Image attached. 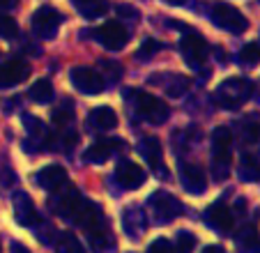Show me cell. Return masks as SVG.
<instances>
[{
	"mask_svg": "<svg viewBox=\"0 0 260 253\" xmlns=\"http://www.w3.org/2000/svg\"><path fill=\"white\" fill-rule=\"evenodd\" d=\"M251 94H253V83L249 78L231 76L223 83H219V88L214 90V104L226 111H235L242 104L249 102Z\"/></svg>",
	"mask_w": 260,
	"mask_h": 253,
	"instance_id": "cell-1",
	"label": "cell"
},
{
	"mask_svg": "<svg viewBox=\"0 0 260 253\" xmlns=\"http://www.w3.org/2000/svg\"><path fill=\"white\" fill-rule=\"evenodd\" d=\"M233 134L228 126H216L212 134V175L214 180H226L231 173Z\"/></svg>",
	"mask_w": 260,
	"mask_h": 253,
	"instance_id": "cell-2",
	"label": "cell"
},
{
	"mask_svg": "<svg viewBox=\"0 0 260 253\" xmlns=\"http://www.w3.org/2000/svg\"><path fill=\"white\" fill-rule=\"evenodd\" d=\"M124 99H132V106L136 111V115H141L145 122L161 124V122L168 120V106L159 97L145 92V90L132 88V92H124Z\"/></svg>",
	"mask_w": 260,
	"mask_h": 253,
	"instance_id": "cell-3",
	"label": "cell"
},
{
	"mask_svg": "<svg viewBox=\"0 0 260 253\" xmlns=\"http://www.w3.org/2000/svg\"><path fill=\"white\" fill-rule=\"evenodd\" d=\"M210 19L216 28L228 30V33H235V35L244 33V30L249 28L246 16L242 14L237 7L228 5V3H214V5H212V12H210Z\"/></svg>",
	"mask_w": 260,
	"mask_h": 253,
	"instance_id": "cell-4",
	"label": "cell"
},
{
	"mask_svg": "<svg viewBox=\"0 0 260 253\" xmlns=\"http://www.w3.org/2000/svg\"><path fill=\"white\" fill-rule=\"evenodd\" d=\"M83 230L88 233L90 246L94 248V253H111L115 248V239L111 235V228H108V221L104 216V212H97L88 224L83 226Z\"/></svg>",
	"mask_w": 260,
	"mask_h": 253,
	"instance_id": "cell-5",
	"label": "cell"
},
{
	"mask_svg": "<svg viewBox=\"0 0 260 253\" xmlns=\"http://www.w3.org/2000/svg\"><path fill=\"white\" fill-rule=\"evenodd\" d=\"M180 51H182V58L187 60V65H191V67H196V69L203 67L207 55H210L207 53V51H210L207 42L191 28H184V35H182V39H180Z\"/></svg>",
	"mask_w": 260,
	"mask_h": 253,
	"instance_id": "cell-6",
	"label": "cell"
},
{
	"mask_svg": "<svg viewBox=\"0 0 260 253\" xmlns=\"http://www.w3.org/2000/svg\"><path fill=\"white\" fill-rule=\"evenodd\" d=\"M150 207H152V214L159 224H168V221H173L175 216H180L184 212L180 200L175 196L166 194V191H154L150 196Z\"/></svg>",
	"mask_w": 260,
	"mask_h": 253,
	"instance_id": "cell-7",
	"label": "cell"
},
{
	"mask_svg": "<svg viewBox=\"0 0 260 253\" xmlns=\"http://www.w3.org/2000/svg\"><path fill=\"white\" fill-rule=\"evenodd\" d=\"M60 25H62V14L53 7H42L32 14V33L42 39L55 37Z\"/></svg>",
	"mask_w": 260,
	"mask_h": 253,
	"instance_id": "cell-8",
	"label": "cell"
},
{
	"mask_svg": "<svg viewBox=\"0 0 260 253\" xmlns=\"http://www.w3.org/2000/svg\"><path fill=\"white\" fill-rule=\"evenodd\" d=\"M69 81L79 92L83 94H99L104 90V76L97 69L90 67H74L69 72Z\"/></svg>",
	"mask_w": 260,
	"mask_h": 253,
	"instance_id": "cell-9",
	"label": "cell"
},
{
	"mask_svg": "<svg viewBox=\"0 0 260 253\" xmlns=\"http://www.w3.org/2000/svg\"><path fill=\"white\" fill-rule=\"evenodd\" d=\"M177 173H180V182L184 186L187 194H193V196H201L205 194L207 189V175L198 164H189V161H182L177 166Z\"/></svg>",
	"mask_w": 260,
	"mask_h": 253,
	"instance_id": "cell-10",
	"label": "cell"
},
{
	"mask_svg": "<svg viewBox=\"0 0 260 253\" xmlns=\"http://www.w3.org/2000/svg\"><path fill=\"white\" fill-rule=\"evenodd\" d=\"M97 39L108 51H120V49H124L129 42V30L124 28L120 21H106V23L97 30Z\"/></svg>",
	"mask_w": 260,
	"mask_h": 253,
	"instance_id": "cell-11",
	"label": "cell"
},
{
	"mask_svg": "<svg viewBox=\"0 0 260 253\" xmlns=\"http://www.w3.org/2000/svg\"><path fill=\"white\" fill-rule=\"evenodd\" d=\"M122 147H124V143L120 141V138H99V141H94L92 145L83 152V161L85 164L99 166V164H104V161H108L118 150H122Z\"/></svg>",
	"mask_w": 260,
	"mask_h": 253,
	"instance_id": "cell-12",
	"label": "cell"
},
{
	"mask_svg": "<svg viewBox=\"0 0 260 253\" xmlns=\"http://www.w3.org/2000/svg\"><path fill=\"white\" fill-rule=\"evenodd\" d=\"M138 152H141L143 159L150 164V168H152L157 175L166 177V171H164V147H161V143H159V138L143 136L141 141H138Z\"/></svg>",
	"mask_w": 260,
	"mask_h": 253,
	"instance_id": "cell-13",
	"label": "cell"
},
{
	"mask_svg": "<svg viewBox=\"0 0 260 253\" xmlns=\"http://www.w3.org/2000/svg\"><path fill=\"white\" fill-rule=\"evenodd\" d=\"M233 212L223 200H216L205 209V224L216 233H228L233 228Z\"/></svg>",
	"mask_w": 260,
	"mask_h": 253,
	"instance_id": "cell-14",
	"label": "cell"
},
{
	"mask_svg": "<svg viewBox=\"0 0 260 253\" xmlns=\"http://www.w3.org/2000/svg\"><path fill=\"white\" fill-rule=\"evenodd\" d=\"M115 180L120 182L122 189L136 191V189H141L143 182H145V171H143L138 164H134V161L122 159L118 164V168H115Z\"/></svg>",
	"mask_w": 260,
	"mask_h": 253,
	"instance_id": "cell-15",
	"label": "cell"
},
{
	"mask_svg": "<svg viewBox=\"0 0 260 253\" xmlns=\"http://www.w3.org/2000/svg\"><path fill=\"white\" fill-rule=\"evenodd\" d=\"M30 76V67L23 60H7L0 65V88H14L19 83H23Z\"/></svg>",
	"mask_w": 260,
	"mask_h": 253,
	"instance_id": "cell-16",
	"label": "cell"
},
{
	"mask_svg": "<svg viewBox=\"0 0 260 253\" xmlns=\"http://www.w3.org/2000/svg\"><path fill=\"white\" fill-rule=\"evenodd\" d=\"M35 184L42 186L44 191H60L67 184V171L58 164L44 166L40 173H35Z\"/></svg>",
	"mask_w": 260,
	"mask_h": 253,
	"instance_id": "cell-17",
	"label": "cell"
},
{
	"mask_svg": "<svg viewBox=\"0 0 260 253\" xmlns=\"http://www.w3.org/2000/svg\"><path fill=\"white\" fill-rule=\"evenodd\" d=\"M14 216H16V224L25 226V228H30V226H35L40 221L37 207H35L32 198H30L28 194H21L19 191V194L14 196Z\"/></svg>",
	"mask_w": 260,
	"mask_h": 253,
	"instance_id": "cell-18",
	"label": "cell"
},
{
	"mask_svg": "<svg viewBox=\"0 0 260 253\" xmlns=\"http://www.w3.org/2000/svg\"><path fill=\"white\" fill-rule=\"evenodd\" d=\"M115 124H118V115H115V111L111 106H97L88 115V126L90 129H97V132L113 129Z\"/></svg>",
	"mask_w": 260,
	"mask_h": 253,
	"instance_id": "cell-19",
	"label": "cell"
},
{
	"mask_svg": "<svg viewBox=\"0 0 260 253\" xmlns=\"http://www.w3.org/2000/svg\"><path fill=\"white\" fill-rule=\"evenodd\" d=\"M81 198H83V196H81L76 189H67L64 194H60L58 198H51V209H53L55 214L69 219V216H72V212L76 209V205L81 203Z\"/></svg>",
	"mask_w": 260,
	"mask_h": 253,
	"instance_id": "cell-20",
	"label": "cell"
},
{
	"mask_svg": "<svg viewBox=\"0 0 260 253\" xmlns=\"http://www.w3.org/2000/svg\"><path fill=\"white\" fill-rule=\"evenodd\" d=\"M235 244L242 253H260V235L255 226H242L235 235Z\"/></svg>",
	"mask_w": 260,
	"mask_h": 253,
	"instance_id": "cell-21",
	"label": "cell"
},
{
	"mask_svg": "<svg viewBox=\"0 0 260 253\" xmlns=\"http://www.w3.org/2000/svg\"><path fill=\"white\" fill-rule=\"evenodd\" d=\"M150 83H161V88L166 90V94L171 97H182V94L189 90V78L180 76V74H171L166 78H152Z\"/></svg>",
	"mask_w": 260,
	"mask_h": 253,
	"instance_id": "cell-22",
	"label": "cell"
},
{
	"mask_svg": "<svg viewBox=\"0 0 260 253\" xmlns=\"http://www.w3.org/2000/svg\"><path fill=\"white\" fill-rule=\"evenodd\" d=\"M28 97L32 99L35 104H49L53 99V85H51L49 78H40L35 81L28 90Z\"/></svg>",
	"mask_w": 260,
	"mask_h": 253,
	"instance_id": "cell-23",
	"label": "cell"
},
{
	"mask_svg": "<svg viewBox=\"0 0 260 253\" xmlns=\"http://www.w3.org/2000/svg\"><path fill=\"white\" fill-rule=\"evenodd\" d=\"M240 180L244 182H258L260 180V164L253 154H242L240 159Z\"/></svg>",
	"mask_w": 260,
	"mask_h": 253,
	"instance_id": "cell-24",
	"label": "cell"
},
{
	"mask_svg": "<svg viewBox=\"0 0 260 253\" xmlns=\"http://www.w3.org/2000/svg\"><path fill=\"white\" fill-rule=\"evenodd\" d=\"M240 136L246 143H255L260 138V115H249L240 124Z\"/></svg>",
	"mask_w": 260,
	"mask_h": 253,
	"instance_id": "cell-25",
	"label": "cell"
},
{
	"mask_svg": "<svg viewBox=\"0 0 260 253\" xmlns=\"http://www.w3.org/2000/svg\"><path fill=\"white\" fill-rule=\"evenodd\" d=\"M55 253H85L83 244L79 242V237L72 233H62L55 242Z\"/></svg>",
	"mask_w": 260,
	"mask_h": 253,
	"instance_id": "cell-26",
	"label": "cell"
},
{
	"mask_svg": "<svg viewBox=\"0 0 260 253\" xmlns=\"http://www.w3.org/2000/svg\"><path fill=\"white\" fill-rule=\"evenodd\" d=\"M72 3L76 5V10H81L88 19H94V16L106 12V3H104V0H72Z\"/></svg>",
	"mask_w": 260,
	"mask_h": 253,
	"instance_id": "cell-27",
	"label": "cell"
},
{
	"mask_svg": "<svg viewBox=\"0 0 260 253\" xmlns=\"http://www.w3.org/2000/svg\"><path fill=\"white\" fill-rule=\"evenodd\" d=\"M196 248V237L193 233H187V230H180L175 235V242H173V253H193Z\"/></svg>",
	"mask_w": 260,
	"mask_h": 253,
	"instance_id": "cell-28",
	"label": "cell"
},
{
	"mask_svg": "<svg viewBox=\"0 0 260 253\" xmlns=\"http://www.w3.org/2000/svg\"><path fill=\"white\" fill-rule=\"evenodd\" d=\"M51 117H53V122L60 126V129H64V126H69V122L74 120V111H72V104L64 102L62 106L53 108V113H51Z\"/></svg>",
	"mask_w": 260,
	"mask_h": 253,
	"instance_id": "cell-29",
	"label": "cell"
},
{
	"mask_svg": "<svg viewBox=\"0 0 260 253\" xmlns=\"http://www.w3.org/2000/svg\"><path fill=\"white\" fill-rule=\"evenodd\" d=\"M240 62L242 65H258L260 62V44H255V42H251V44L242 46L240 51Z\"/></svg>",
	"mask_w": 260,
	"mask_h": 253,
	"instance_id": "cell-30",
	"label": "cell"
},
{
	"mask_svg": "<svg viewBox=\"0 0 260 253\" xmlns=\"http://www.w3.org/2000/svg\"><path fill=\"white\" fill-rule=\"evenodd\" d=\"M16 35H19V25H16V21L12 19V16H7V14L0 12V37L14 39Z\"/></svg>",
	"mask_w": 260,
	"mask_h": 253,
	"instance_id": "cell-31",
	"label": "cell"
},
{
	"mask_svg": "<svg viewBox=\"0 0 260 253\" xmlns=\"http://www.w3.org/2000/svg\"><path fill=\"white\" fill-rule=\"evenodd\" d=\"M159 49H161V46H159L157 39H145V42L141 44V49L136 51V58L138 60H150V58H154V53H157Z\"/></svg>",
	"mask_w": 260,
	"mask_h": 253,
	"instance_id": "cell-32",
	"label": "cell"
},
{
	"mask_svg": "<svg viewBox=\"0 0 260 253\" xmlns=\"http://www.w3.org/2000/svg\"><path fill=\"white\" fill-rule=\"evenodd\" d=\"M147 253H173V244L168 242L166 237H157L152 244H150Z\"/></svg>",
	"mask_w": 260,
	"mask_h": 253,
	"instance_id": "cell-33",
	"label": "cell"
},
{
	"mask_svg": "<svg viewBox=\"0 0 260 253\" xmlns=\"http://www.w3.org/2000/svg\"><path fill=\"white\" fill-rule=\"evenodd\" d=\"M10 253H30V248H25L23 244H19V242H14L10 246Z\"/></svg>",
	"mask_w": 260,
	"mask_h": 253,
	"instance_id": "cell-34",
	"label": "cell"
},
{
	"mask_svg": "<svg viewBox=\"0 0 260 253\" xmlns=\"http://www.w3.org/2000/svg\"><path fill=\"white\" fill-rule=\"evenodd\" d=\"M118 12H120V14H129V16H136V14H138V12L134 10V7H124V5H120V7H118Z\"/></svg>",
	"mask_w": 260,
	"mask_h": 253,
	"instance_id": "cell-35",
	"label": "cell"
},
{
	"mask_svg": "<svg viewBox=\"0 0 260 253\" xmlns=\"http://www.w3.org/2000/svg\"><path fill=\"white\" fill-rule=\"evenodd\" d=\"M203 253H226V251H223V248H221V246H214V244H212V246H207Z\"/></svg>",
	"mask_w": 260,
	"mask_h": 253,
	"instance_id": "cell-36",
	"label": "cell"
},
{
	"mask_svg": "<svg viewBox=\"0 0 260 253\" xmlns=\"http://www.w3.org/2000/svg\"><path fill=\"white\" fill-rule=\"evenodd\" d=\"M216 58H219V62H226V60H228L226 51H223V49H216Z\"/></svg>",
	"mask_w": 260,
	"mask_h": 253,
	"instance_id": "cell-37",
	"label": "cell"
},
{
	"mask_svg": "<svg viewBox=\"0 0 260 253\" xmlns=\"http://www.w3.org/2000/svg\"><path fill=\"white\" fill-rule=\"evenodd\" d=\"M16 0H0V10H7V7H12Z\"/></svg>",
	"mask_w": 260,
	"mask_h": 253,
	"instance_id": "cell-38",
	"label": "cell"
},
{
	"mask_svg": "<svg viewBox=\"0 0 260 253\" xmlns=\"http://www.w3.org/2000/svg\"><path fill=\"white\" fill-rule=\"evenodd\" d=\"M164 3H168V5H184V3H187V0H164Z\"/></svg>",
	"mask_w": 260,
	"mask_h": 253,
	"instance_id": "cell-39",
	"label": "cell"
}]
</instances>
